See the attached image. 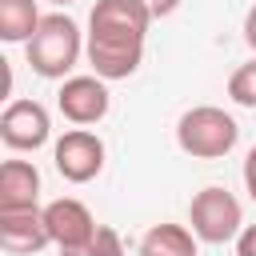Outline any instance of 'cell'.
<instances>
[{"label":"cell","mask_w":256,"mask_h":256,"mask_svg":"<svg viewBox=\"0 0 256 256\" xmlns=\"http://www.w3.org/2000/svg\"><path fill=\"white\" fill-rule=\"evenodd\" d=\"M188 228L196 232L200 244H228L244 232V208L228 188L208 184L188 204Z\"/></svg>","instance_id":"4"},{"label":"cell","mask_w":256,"mask_h":256,"mask_svg":"<svg viewBox=\"0 0 256 256\" xmlns=\"http://www.w3.org/2000/svg\"><path fill=\"white\" fill-rule=\"evenodd\" d=\"M56 108L68 124L76 128H88V124H100L112 108V92H108V80L100 76H68L56 92Z\"/></svg>","instance_id":"6"},{"label":"cell","mask_w":256,"mask_h":256,"mask_svg":"<svg viewBox=\"0 0 256 256\" xmlns=\"http://www.w3.org/2000/svg\"><path fill=\"white\" fill-rule=\"evenodd\" d=\"M52 244L44 208H0V248L8 256H36Z\"/></svg>","instance_id":"9"},{"label":"cell","mask_w":256,"mask_h":256,"mask_svg":"<svg viewBox=\"0 0 256 256\" xmlns=\"http://www.w3.org/2000/svg\"><path fill=\"white\" fill-rule=\"evenodd\" d=\"M140 4L152 12V20H164V16H172V12H176L184 0H140Z\"/></svg>","instance_id":"16"},{"label":"cell","mask_w":256,"mask_h":256,"mask_svg":"<svg viewBox=\"0 0 256 256\" xmlns=\"http://www.w3.org/2000/svg\"><path fill=\"white\" fill-rule=\"evenodd\" d=\"M244 44L252 48V56H256V4L244 12Z\"/></svg>","instance_id":"18"},{"label":"cell","mask_w":256,"mask_h":256,"mask_svg":"<svg viewBox=\"0 0 256 256\" xmlns=\"http://www.w3.org/2000/svg\"><path fill=\"white\" fill-rule=\"evenodd\" d=\"M228 96H232V104H240V108H256V56L244 60V64L228 76Z\"/></svg>","instance_id":"13"},{"label":"cell","mask_w":256,"mask_h":256,"mask_svg":"<svg viewBox=\"0 0 256 256\" xmlns=\"http://www.w3.org/2000/svg\"><path fill=\"white\" fill-rule=\"evenodd\" d=\"M48 4H56V8H68V4H76V0H48Z\"/></svg>","instance_id":"19"},{"label":"cell","mask_w":256,"mask_h":256,"mask_svg":"<svg viewBox=\"0 0 256 256\" xmlns=\"http://www.w3.org/2000/svg\"><path fill=\"white\" fill-rule=\"evenodd\" d=\"M40 8L36 0H0V40L8 44H28L40 28Z\"/></svg>","instance_id":"12"},{"label":"cell","mask_w":256,"mask_h":256,"mask_svg":"<svg viewBox=\"0 0 256 256\" xmlns=\"http://www.w3.org/2000/svg\"><path fill=\"white\" fill-rule=\"evenodd\" d=\"M104 156H108L104 140H100L96 132H88V128H68V132L52 144V164H56V172H60L68 184H88V180H96V176L104 172Z\"/></svg>","instance_id":"5"},{"label":"cell","mask_w":256,"mask_h":256,"mask_svg":"<svg viewBox=\"0 0 256 256\" xmlns=\"http://www.w3.org/2000/svg\"><path fill=\"white\" fill-rule=\"evenodd\" d=\"M236 256H256V224H244V232L236 236Z\"/></svg>","instance_id":"15"},{"label":"cell","mask_w":256,"mask_h":256,"mask_svg":"<svg viewBox=\"0 0 256 256\" xmlns=\"http://www.w3.org/2000/svg\"><path fill=\"white\" fill-rule=\"evenodd\" d=\"M236 140H240V124L232 120V112L216 104H196L176 120V144L192 160H220L236 148Z\"/></svg>","instance_id":"3"},{"label":"cell","mask_w":256,"mask_h":256,"mask_svg":"<svg viewBox=\"0 0 256 256\" xmlns=\"http://www.w3.org/2000/svg\"><path fill=\"white\" fill-rule=\"evenodd\" d=\"M136 256H200V240L188 224H152L140 236Z\"/></svg>","instance_id":"11"},{"label":"cell","mask_w":256,"mask_h":256,"mask_svg":"<svg viewBox=\"0 0 256 256\" xmlns=\"http://www.w3.org/2000/svg\"><path fill=\"white\" fill-rule=\"evenodd\" d=\"M52 136V116L40 100H8L0 112V140L12 152H36Z\"/></svg>","instance_id":"7"},{"label":"cell","mask_w":256,"mask_h":256,"mask_svg":"<svg viewBox=\"0 0 256 256\" xmlns=\"http://www.w3.org/2000/svg\"><path fill=\"white\" fill-rule=\"evenodd\" d=\"M244 192L256 200V144H252L248 156H244Z\"/></svg>","instance_id":"17"},{"label":"cell","mask_w":256,"mask_h":256,"mask_svg":"<svg viewBox=\"0 0 256 256\" xmlns=\"http://www.w3.org/2000/svg\"><path fill=\"white\" fill-rule=\"evenodd\" d=\"M44 224H48V236H52V244H56L60 252H72V248L88 244V240L96 236V228H100L96 216L88 212V204L76 200V196L48 200V204H44Z\"/></svg>","instance_id":"8"},{"label":"cell","mask_w":256,"mask_h":256,"mask_svg":"<svg viewBox=\"0 0 256 256\" xmlns=\"http://www.w3.org/2000/svg\"><path fill=\"white\" fill-rule=\"evenodd\" d=\"M28 64L44 80H68L76 60L84 56V32L68 12H48L36 28V36L24 44Z\"/></svg>","instance_id":"2"},{"label":"cell","mask_w":256,"mask_h":256,"mask_svg":"<svg viewBox=\"0 0 256 256\" xmlns=\"http://www.w3.org/2000/svg\"><path fill=\"white\" fill-rule=\"evenodd\" d=\"M60 256H124V240H120L116 228L100 224L88 244H80V248H72V252H60Z\"/></svg>","instance_id":"14"},{"label":"cell","mask_w":256,"mask_h":256,"mask_svg":"<svg viewBox=\"0 0 256 256\" xmlns=\"http://www.w3.org/2000/svg\"><path fill=\"white\" fill-rule=\"evenodd\" d=\"M0 208H40V172L32 160L0 164Z\"/></svg>","instance_id":"10"},{"label":"cell","mask_w":256,"mask_h":256,"mask_svg":"<svg viewBox=\"0 0 256 256\" xmlns=\"http://www.w3.org/2000/svg\"><path fill=\"white\" fill-rule=\"evenodd\" d=\"M148 28L152 12L140 0H96L84 32V56L92 64V76L128 80L144 60Z\"/></svg>","instance_id":"1"}]
</instances>
